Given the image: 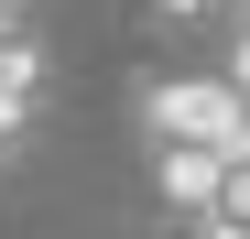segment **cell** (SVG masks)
Here are the masks:
<instances>
[{
    "instance_id": "2",
    "label": "cell",
    "mask_w": 250,
    "mask_h": 239,
    "mask_svg": "<svg viewBox=\"0 0 250 239\" xmlns=\"http://www.w3.org/2000/svg\"><path fill=\"white\" fill-rule=\"evenodd\" d=\"M229 174H239L229 152H196V141H163V152H152V185H163V207H174V218H196V228L218 218Z\"/></svg>"
},
{
    "instance_id": "4",
    "label": "cell",
    "mask_w": 250,
    "mask_h": 239,
    "mask_svg": "<svg viewBox=\"0 0 250 239\" xmlns=\"http://www.w3.org/2000/svg\"><path fill=\"white\" fill-rule=\"evenodd\" d=\"M152 11L174 22V33H196V22H218V11H239V0H152Z\"/></svg>"
},
{
    "instance_id": "3",
    "label": "cell",
    "mask_w": 250,
    "mask_h": 239,
    "mask_svg": "<svg viewBox=\"0 0 250 239\" xmlns=\"http://www.w3.org/2000/svg\"><path fill=\"white\" fill-rule=\"evenodd\" d=\"M196 239H250V163L229 174V196H218V218H207Z\"/></svg>"
},
{
    "instance_id": "7",
    "label": "cell",
    "mask_w": 250,
    "mask_h": 239,
    "mask_svg": "<svg viewBox=\"0 0 250 239\" xmlns=\"http://www.w3.org/2000/svg\"><path fill=\"white\" fill-rule=\"evenodd\" d=\"M11 33H22V0H0V44H11Z\"/></svg>"
},
{
    "instance_id": "1",
    "label": "cell",
    "mask_w": 250,
    "mask_h": 239,
    "mask_svg": "<svg viewBox=\"0 0 250 239\" xmlns=\"http://www.w3.org/2000/svg\"><path fill=\"white\" fill-rule=\"evenodd\" d=\"M142 131H152V152L196 141V152L250 163V98H239V76H152L142 87Z\"/></svg>"
},
{
    "instance_id": "5",
    "label": "cell",
    "mask_w": 250,
    "mask_h": 239,
    "mask_svg": "<svg viewBox=\"0 0 250 239\" xmlns=\"http://www.w3.org/2000/svg\"><path fill=\"white\" fill-rule=\"evenodd\" d=\"M22 120H33V109H22L11 87H0V163H11V141H22Z\"/></svg>"
},
{
    "instance_id": "6",
    "label": "cell",
    "mask_w": 250,
    "mask_h": 239,
    "mask_svg": "<svg viewBox=\"0 0 250 239\" xmlns=\"http://www.w3.org/2000/svg\"><path fill=\"white\" fill-rule=\"evenodd\" d=\"M229 76H239V98H250V33H229Z\"/></svg>"
},
{
    "instance_id": "8",
    "label": "cell",
    "mask_w": 250,
    "mask_h": 239,
    "mask_svg": "<svg viewBox=\"0 0 250 239\" xmlns=\"http://www.w3.org/2000/svg\"><path fill=\"white\" fill-rule=\"evenodd\" d=\"M229 33H250V0H239V11H229Z\"/></svg>"
}]
</instances>
